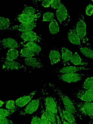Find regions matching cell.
Returning <instances> with one entry per match:
<instances>
[{
  "mask_svg": "<svg viewBox=\"0 0 93 124\" xmlns=\"http://www.w3.org/2000/svg\"><path fill=\"white\" fill-rule=\"evenodd\" d=\"M49 85L60 97L64 105V108L73 114L75 117H78L82 120L83 116L78 111L72 101L60 88L56 86L53 83L50 82Z\"/></svg>",
  "mask_w": 93,
  "mask_h": 124,
  "instance_id": "cell-1",
  "label": "cell"
},
{
  "mask_svg": "<svg viewBox=\"0 0 93 124\" xmlns=\"http://www.w3.org/2000/svg\"><path fill=\"white\" fill-rule=\"evenodd\" d=\"M42 93L43 96L45 106L54 114L58 124H62L61 120L58 114L57 101L55 98L44 88L42 89Z\"/></svg>",
  "mask_w": 93,
  "mask_h": 124,
  "instance_id": "cell-2",
  "label": "cell"
},
{
  "mask_svg": "<svg viewBox=\"0 0 93 124\" xmlns=\"http://www.w3.org/2000/svg\"><path fill=\"white\" fill-rule=\"evenodd\" d=\"M72 101L77 109L83 116H88L92 118L93 116V102L89 101Z\"/></svg>",
  "mask_w": 93,
  "mask_h": 124,
  "instance_id": "cell-3",
  "label": "cell"
},
{
  "mask_svg": "<svg viewBox=\"0 0 93 124\" xmlns=\"http://www.w3.org/2000/svg\"><path fill=\"white\" fill-rule=\"evenodd\" d=\"M76 31L82 42L85 44L87 43L88 39L86 36V24L83 16L81 14L77 20Z\"/></svg>",
  "mask_w": 93,
  "mask_h": 124,
  "instance_id": "cell-4",
  "label": "cell"
},
{
  "mask_svg": "<svg viewBox=\"0 0 93 124\" xmlns=\"http://www.w3.org/2000/svg\"><path fill=\"white\" fill-rule=\"evenodd\" d=\"M59 80L68 83L76 82L84 78L86 75L78 73L61 74H58Z\"/></svg>",
  "mask_w": 93,
  "mask_h": 124,
  "instance_id": "cell-5",
  "label": "cell"
},
{
  "mask_svg": "<svg viewBox=\"0 0 93 124\" xmlns=\"http://www.w3.org/2000/svg\"><path fill=\"white\" fill-rule=\"evenodd\" d=\"M72 93L75 97L84 101H93V89L86 90L78 89Z\"/></svg>",
  "mask_w": 93,
  "mask_h": 124,
  "instance_id": "cell-6",
  "label": "cell"
},
{
  "mask_svg": "<svg viewBox=\"0 0 93 124\" xmlns=\"http://www.w3.org/2000/svg\"><path fill=\"white\" fill-rule=\"evenodd\" d=\"M56 16L60 23L63 25H67L70 21V15L64 5L62 3L56 11Z\"/></svg>",
  "mask_w": 93,
  "mask_h": 124,
  "instance_id": "cell-7",
  "label": "cell"
},
{
  "mask_svg": "<svg viewBox=\"0 0 93 124\" xmlns=\"http://www.w3.org/2000/svg\"><path fill=\"white\" fill-rule=\"evenodd\" d=\"M41 99L39 97L31 101L24 108L19 111V115L24 116L34 112L37 109Z\"/></svg>",
  "mask_w": 93,
  "mask_h": 124,
  "instance_id": "cell-8",
  "label": "cell"
},
{
  "mask_svg": "<svg viewBox=\"0 0 93 124\" xmlns=\"http://www.w3.org/2000/svg\"><path fill=\"white\" fill-rule=\"evenodd\" d=\"M19 34L21 38L25 41L39 43L42 40L33 31H30L25 32H20Z\"/></svg>",
  "mask_w": 93,
  "mask_h": 124,
  "instance_id": "cell-9",
  "label": "cell"
},
{
  "mask_svg": "<svg viewBox=\"0 0 93 124\" xmlns=\"http://www.w3.org/2000/svg\"><path fill=\"white\" fill-rule=\"evenodd\" d=\"M2 69L5 70H20L24 68L18 62L14 61H10L5 58L2 59Z\"/></svg>",
  "mask_w": 93,
  "mask_h": 124,
  "instance_id": "cell-10",
  "label": "cell"
},
{
  "mask_svg": "<svg viewBox=\"0 0 93 124\" xmlns=\"http://www.w3.org/2000/svg\"><path fill=\"white\" fill-rule=\"evenodd\" d=\"M88 68L84 67L73 66H67L62 68L57 69L53 70L54 72L61 74L74 73L77 71L83 70H88Z\"/></svg>",
  "mask_w": 93,
  "mask_h": 124,
  "instance_id": "cell-11",
  "label": "cell"
},
{
  "mask_svg": "<svg viewBox=\"0 0 93 124\" xmlns=\"http://www.w3.org/2000/svg\"><path fill=\"white\" fill-rule=\"evenodd\" d=\"M36 23L32 22L29 23H22L19 25H16L11 27L7 28L8 30H17L21 32H25L33 29L36 26Z\"/></svg>",
  "mask_w": 93,
  "mask_h": 124,
  "instance_id": "cell-12",
  "label": "cell"
},
{
  "mask_svg": "<svg viewBox=\"0 0 93 124\" xmlns=\"http://www.w3.org/2000/svg\"><path fill=\"white\" fill-rule=\"evenodd\" d=\"M41 15L40 12L34 15L21 14L18 15L17 19L19 22L22 23L35 22L40 17Z\"/></svg>",
  "mask_w": 93,
  "mask_h": 124,
  "instance_id": "cell-13",
  "label": "cell"
},
{
  "mask_svg": "<svg viewBox=\"0 0 93 124\" xmlns=\"http://www.w3.org/2000/svg\"><path fill=\"white\" fill-rule=\"evenodd\" d=\"M25 64L33 69H40L44 67V65L40 59L32 57L25 59Z\"/></svg>",
  "mask_w": 93,
  "mask_h": 124,
  "instance_id": "cell-14",
  "label": "cell"
},
{
  "mask_svg": "<svg viewBox=\"0 0 93 124\" xmlns=\"http://www.w3.org/2000/svg\"><path fill=\"white\" fill-rule=\"evenodd\" d=\"M37 92V91H35L17 99L15 101L16 106L20 108L25 106L30 101Z\"/></svg>",
  "mask_w": 93,
  "mask_h": 124,
  "instance_id": "cell-15",
  "label": "cell"
},
{
  "mask_svg": "<svg viewBox=\"0 0 93 124\" xmlns=\"http://www.w3.org/2000/svg\"><path fill=\"white\" fill-rule=\"evenodd\" d=\"M0 46L4 48L10 49L16 48L18 47L17 42L14 39L11 38L3 39L0 41Z\"/></svg>",
  "mask_w": 93,
  "mask_h": 124,
  "instance_id": "cell-16",
  "label": "cell"
},
{
  "mask_svg": "<svg viewBox=\"0 0 93 124\" xmlns=\"http://www.w3.org/2000/svg\"><path fill=\"white\" fill-rule=\"evenodd\" d=\"M49 57L51 64L56 63L60 61L61 55L58 50L55 47H53L50 53Z\"/></svg>",
  "mask_w": 93,
  "mask_h": 124,
  "instance_id": "cell-17",
  "label": "cell"
},
{
  "mask_svg": "<svg viewBox=\"0 0 93 124\" xmlns=\"http://www.w3.org/2000/svg\"><path fill=\"white\" fill-rule=\"evenodd\" d=\"M68 38L72 43L75 45H80V39L77 34L75 28L70 30L68 33Z\"/></svg>",
  "mask_w": 93,
  "mask_h": 124,
  "instance_id": "cell-18",
  "label": "cell"
},
{
  "mask_svg": "<svg viewBox=\"0 0 93 124\" xmlns=\"http://www.w3.org/2000/svg\"><path fill=\"white\" fill-rule=\"evenodd\" d=\"M22 45L24 47H26L30 49L33 52L39 55L41 49L40 46L35 42H29L26 43H22Z\"/></svg>",
  "mask_w": 93,
  "mask_h": 124,
  "instance_id": "cell-19",
  "label": "cell"
},
{
  "mask_svg": "<svg viewBox=\"0 0 93 124\" xmlns=\"http://www.w3.org/2000/svg\"><path fill=\"white\" fill-rule=\"evenodd\" d=\"M61 107L63 116L64 118L71 124H77L75 117L74 115L63 108L61 105Z\"/></svg>",
  "mask_w": 93,
  "mask_h": 124,
  "instance_id": "cell-20",
  "label": "cell"
},
{
  "mask_svg": "<svg viewBox=\"0 0 93 124\" xmlns=\"http://www.w3.org/2000/svg\"><path fill=\"white\" fill-rule=\"evenodd\" d=\"M71 62L74 65H87V62H85L84 60L82 59L80 56L76 52L73 55L70 60Z\"/></svg>",
  "mask_w": 93,
  "mask_h": 124,
  "instance_id": "cell-21",
  "label": "cell"
},
{
  "mask_svg": "<svg viewBox=\"0 0 93 124\" xmlns=\"http://www.w3.org/2000/svg\"><path fill=\"white\" fill-rule=\"evenodd\" d=\"M18 55V51L16 49V48L11 49L8 51L5 59L8 61H13L17 58Z\"/></svg>",
  "mask_w": 93,
  "mask_h": 124,
  "instance_id": "cell-22",
  "label": "cell"
},
{
  "mask_svg": "<svg viewBox=\"0 0 93 124\" xmlns=\"http://www.w3.org/2000/svg\"><path fill=\"white\" fill-rule=\"evenodd\" d=\"M62 59L64 62H66L71 59L73 54L69 50L65 47H62L61 49Z\"/></svg>",
  "mask_w": 93,
  "mask_h": 124,
  "instance_id": "cell-23",
  "label": "cell"
},
{
  "mask_svg": "<svg viewBox=\"0 0 93 124\" xmlns=\"http://www.w3.org/2000/svg\"><path fill=\"white\" fill-rule=\"evenodd\" d=\"M45 113L47 118L52 124H57V121L56 117L52 111L45 106Z\"/></svg>",
  "mask_w": 93,
  "mask_h": 124,
  "instance_id": "cell-24",
  "label": "cell"
},
{
  "mask_svg": "<svg viewBox=\"0 0 93 124\" xmlns=\"http://www.w3.org/2000/svg\"><path fill=\"white\" fill-rule=\"evenodd\" d=\"M20 56L23 57L28 58L38 55L37 54L26 47L22 49L20 52Z\"/></svg>",
  "mask_w": 93,
  "mask_h": 124,
  "instance_id": "cell-25",
  "label": "cell"
},
{
  "mask_svg": "<svg viewBox=\"0 0 93 124\" xmlns=\"http://www.w3.org/2000/svg\"><path fill=\"white\" fill-rule=\"evenodd\" d=\"M50 33L52 35L56 34L59 31V28L57 23L55 20L54 19L49 25Z\"/></svg>",
  "mask_w": 93,
  "mask_h": 124,
  "instance_id": "cell-26",
  "label": "cell"
},
{
  "mask_svg": "<svg viewBox=\"0 0 93 124\" xmlns=\"http://www.w3.org/2000/svg\"><path fill=\"white\" fill-rule=\"evenodd\" d=\"M80 51L86 57L93 59V50L87 47H81L80 48Z\"/></svg>",
  "mask_w": 93,
  "mask_h": 124,
  "instance_id": "cell-27",
  "label": "cell"
},
{
  "mask_svg": "<svg viewBox=\"0 0 93 124\" xmlns=\"http://www.w3.org/2000/svg\"><path fill=\"white\" fill-rule=\"evenodd\" d=\"M81 87L86 90L93 89V77H90L86 79Z\"/></svg>",
  "mask_w": 93,
  "mask_h": 124,
  "instance_id": "cell-28",
  "label": "cell"
},
{
  "mask_svg": "<svg viewBox=\"0 0 93 124\" xmlns=\"http://www.w3.org/2000/svg\"><path fill=\"white\" fill-rule=\"evenodd\" d=\"M19 109V108L17 107L11 110H7L0 108V117H6L18 110Z\"/></svg>",
  "mask_w": 93,
  "mask_h": 124,
  "instance_id": "cell-29",
  "label": "cell"
},
{
  "mask_svg": "<svg viewBox=\"0 0 93 124\" xmlns=\"http://www.w3.org/2000/svg\"><path fill=\"white\" fill-rule=\"evenodd\" d=\"M9 19L7 18L0 17V29L1 30L7 29L10 24Z\"/></svg>",
  "mask_w": 93,
  "mask_h": 124,
  "instance_id": "cell-30",
  "label": "cell"
},
{
  "mask_svg": "<svg viewBox=\"0 0 93 124\" xmlns=\"http://www.w3.org/2000/svg\"><path fill=\"white\" fill-rule=\"evenodd\" d=\"M38 11V10L31 7L27 6L24 8L21 14L34 15Z\"/></svg>",
  "mask_w": 93,
  "mask_h": 124,
  "instance_id": "cell-31",
  "label": "cell"
},
{
  "mask_svg": "<svg viewBox=\"0 0 93 124\" xmlns=\"http://www.w3.org/2000/svg\"><path fill=\"white\" fill-rule=\"evenodd\" d=\"M41 117L42 121L43 124H52L46 116L45 113V111L42 103H41Z\"/></svg>",
  "mask_w": 93,
  "mask_h": 124,
  "instance_id": "cell-32",
  "label": "cell"
},
{
  "mask_svg": "<svg viewBox=\"0 0 93 124\" xmlns=\"http://www.w3.org/2000/svg\"><path fill=\"white\" fill-rule=\"evenodd\" d=\"M54 18V14L50 12L44 13L43 16V21H52Z\"/></svg>",
  "mask_w": 93,
  "mask_h": 124,
  "instance_id": "cell-33",
  "label": "cell"
},
{
  "mask_svg": "<svg viewBox=\"0 0 93 124\" xmlns=\"http://www.w3.org/2000/svg\"><path fill=\"white\" fill-rule=\"evenodd\" d=\"M57 102V105L58 110L59 112L61 119L62 124H71L70 123L67 121L64 117L61 108V104Z\"/></svg>",
  "mask_w": 93,
  "mask_h": 124,
  "instance_id": "cell-34",
  "label": "cell"
},
{
  "mask_svg": "<svg viewBox=\"0 0 93 124\" xmlns=\"http://www.w3.org/2000/svg\"><path fill=\"white\" fill-rule=\"evenodd\" d=\"M31 124H43L41 118L36 115L34 116L32 118Z\"/></svg>",
  "mask_w": 93,
  "mask_h": 124,
  "instance_id": "cell-35",
  "label": "cell"
},
{
  "mask_svg": "<svg viewBox=\"0 0 93 124\" xmlns=\"http://www.w3.org/2000/svg\"><path fill=\"white\" fill-rule=\"evenodd\" d=\"M14 101L9 100L6 102V107L8 109H12L15 108L16 107L15 106Z\"/></svg>",
  "mask_w": 93,
  "mask_h": 124,
  "instance_id": "cell-36",
  "label": "cell"
},
{
  "mask_svg": "<svg viewBox=\"0 0 93 124\" xmlns=\"http://www.w3.org/2000/svg\"><path fill=\"white\" fill-rule=\"evenodd\" d=\"M62 3L59 0H52L51 5L52 8L58 9L61 6Z\"/></svg>",
  "mask_w": 93,
  "mask_h": 124,
  "instance_id": "cell-37",
  "label": "cell"
},
{
  "mask_svg": "<svg viewBox=\"0 0 93 124\" xmlns=\"http://www.w3.org/2000/svg\"><path fill=\"white\" fill-rule=\"evenodd\" d=\"M0 124H13V122L6 117H0Z\"/></svg>",
  "mask_w": 93,
  "mask_h": 124,
  "instance_id": "cell-38",
  "label": "cell"
},
{
  "mask_svg": "<svg viewBox=\"0 0 93 124\" xmlns=\"http://www.w3.org/2000/svg\"><path fill=\"white\" fill-rule=\"evenodd\" d=\"M85 12L87 15L89 16L91 15L93 12V5L92 4H89L86 8Z\"/></svg>",
  "mask_w": 93,
  "mask_h": 124,
  "instance_id": "cell-39",
  "label": "cell"
},
{
  "mask_svg": "<svg viewBox=\"0 0 93 124\" xmlns=\"http://www.w3.org/2000/svg\"><path fill=\"white\" fill-rule=\"evenodd\" d=\"M52 0H43L42 2L43 6L45 7H47L49 6L52 3Z\"/></svg>",
  "mask_w": 93,
  "mask_h": 124,
  "instance_id": "cell-40",
  "label": "cell"
},
{
  "mask_svg": "<svg viewBox=\"0 0 93 124\" xmlns=\"http://www.w3.org/2000/svg\"><path fill=\"white\" fill-rule=\"evenodd\" d=\"M88 124H93V118H92V120L89 122Z\"/></svg>",
  "mask_w": 93,
  "mask_h": 124,
  "instance_id": "cell-41",
  "label": "cell"
},
{
  "mask_svg": "<svg viewBox=\"0 0 93 124\" xmlns=\"http://www.w3.org/2000/svg\"><path fill=\"white\" fill-rule=\"evenodd\" d=\"M4 102L1 101H0V107H1L4 104Z\"/></svg>",
  "mask_w": 93,
  "mask_h": 124,
  "instance_id": "cell-42",
  "label": "cell"
},
{
  "mask_svg": "<svg viewBox=\"0 0 93 124\" xmlns=\"http://www.w3.org/2000/svg\"><path fill=\"white\" fill-rule=\"evenodd\" d=\"M21 124H26L25 123H22Z\"/></svg>",
  "mask_w": 93,
  "mask_h": 124,
  "instance_id": "cell-43",
  "label": "cell"
},
{
  "mask_svg": "<svg viewBox=\"0 0 93 124\" xmlns=\"http://www.w3.org/2000/svg\"><path fill=\"white\" fill-rule=\"evenodd\" d=\"M92 1H93V0H92Z\"/></svg>",
  "mask_w": 93,
  "mask_h": 124,
  "instance_id": "cell-44",
  "label": "cell"
}]
</instances>
